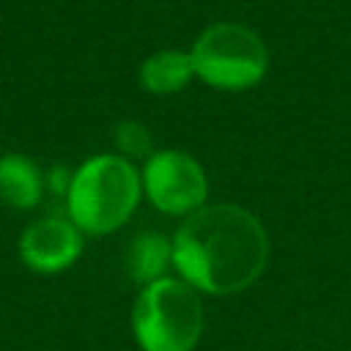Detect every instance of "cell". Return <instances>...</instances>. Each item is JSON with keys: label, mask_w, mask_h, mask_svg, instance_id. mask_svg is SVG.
<instances>
[{"label": "cell", "mask_w": 351, "mask_h": 351, "mask_svg": "<svg viewBox=\"0 0 351 351\" xmlns=\"http://www.w3.org/2000/svg\"><path fill=\"white\" fill-rule=\"evenodd\" d=\"M269 261L261 219L233 203L203 206L184 219L173 239V263L189 285L228 296L252 285Z\"/></svg>", "instance_id": "1"}, {"label": "cell", "mask_w": 351, "mask_h": 351, "mask_svg": "<svg viewBox=\"0 0 351 351\" xmlns=\"http://www.w3.org/2000/svg\"><path fill=\"white\" fill-rule=\"evenodd\" d=\"M143 181L126 156L99 154L71 173L66 192L69 219L93 236L118 230L137 208Z\"/></svg>", "instance_id": "2"}, {"label": "cell", "mask_w": 351, "mask_h": 351, "mask_svg": "<svg viewBox=\"0 0 351 351\" xmlns=\"http://www.w3.org/2000/svg\"><path fill=\"white\" fill-rule=\"evenodd\" d=\"M132 326L143 351H192L203 332V302L184 277H159L143 285Z\"/></svg>", "instance_id": "3"}, {"label": "cell", "mask_w": 351, "mask_h": 351, "mask_svg": "<svg viewBox=\"0 0 351 351\" xmlns=\"http://www.w3.org/2000/svg\"><path fill=\"white\" fill-rule=\"evenodd\" d=\"M195 74L222 90H244L261 82L269 66L266 44L261 36L236 22L208 25L192 44Z\"/></svg>", "instance_id": "4"}, {"label": "cell", "mask_w": 351, "mask_h": 351, "mask_svg": "<svg viewBox=\"0 0 351 351\" xmlns=\"http://www.w3.org/2000/svg\"><path fill=\"white\" fill-rule=\"evenodd\" d=\"M143 189L165 214H195L203 208L208 181L197 159L184 151H156L145 159Z\"/></svg>", "instance_id": "5"}, {"label": "cell", "mask_w": 351, "mask_h": 351, "mask_svg": "<svg viewBox=\"0 0 351 351\" xmlns=\"http://www.w3.org/2000/svg\"><path fill=\"white\" fill-rule=\"evenodd\" d=\"M82 250V230L63 217H44L25 228L19 239L22 261L41 274H55L69 269Z\"/></svg>", "instance_id": "6"}, {"label": "cell", "mask_w": 351, "mask_h": 351, "mask_svg": "<svg viewBox=\"0 0 351 351\" xmlns=\"http://www.w3.org/2000/svg\"><path fill=\"white\" fill-rule=\"evenodd\" d=\"M44 178L22 154H5L0 156V200L14 208H30L41 200Z\"/></svg>", "instance_id": "7"}, {"label": "cell", "mask_w": 351, "mask_h": 351, "mask_svg": "<svg viewBox=\"0 0 351 351\" xmlns=\"http://www.w3.org/2000/svg\"><path fill=\"white\" fill-rule=\"evenodd\" d=\"M195 77L189 52L159 49L140 66V82L148 93H176Z\"/></svg>", "instance_id": "8"}, {"label": "cell", "mask_w": 351, "mask_h": 351, "mask_svg": "<svg viewBox=\"0 0 351 351\" xmlns=\"http://www.w3.org/2000/svg\"><path fill=\"white\" fill-rule=\"evenodd\" d=\"M170 263H173V241H167L162 233H140L129 244V255H126L129 277L140 285L165 277Z\"/></svg>", "instance_id": "9"}, {"label": "cell", "mask_w": 351, "mask_h": 351, "mask_svg": "<svg viewBox=\"0 0 351 351\" xmlns=\"http://www.w3.org/2000/svg\"><path fill=\"white\" fill-rule=\"evenodd\" d=\"M115 140H118V148L126 154V159H148L151 156V134L143 123L137 121H123L118 129H115Z\"/></svg>", "instance_id": "10"}]
</instances>
